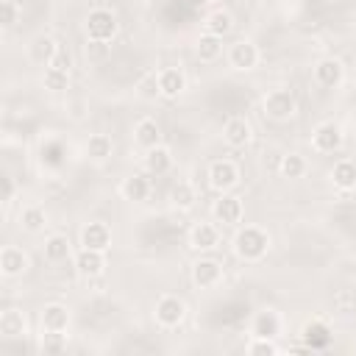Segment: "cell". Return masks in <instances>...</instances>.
Wrapping results in <instances>:
<instances>
[{"label": "cell", "mask_w": 356, "mask_h": 356, "mask_svg": "<svg viewBox=\"0 0 356 356\" xmlns=\"http://www.w3.org/2000/svg\"><path fill=\"white\" fill-rule=\"evenodd\" d=\"M270 250V234L259 225H245L236 231L234 236V253L242 259V261H259L264 259Z\"/></svg>", "instance_id": "1"}, {"label": "cell", "mask_w": 356, "mask_h": 356, "mask_svg": "<svg viewBox=\"0 0 356 356\" xmlns=\"http://www.w3.org/2000/svg\"><path fill=\"white\" fill-rule=\"evenodd\" d=\"M83 28H86V39L89 42H111L117 36V31H120V22H117L111 8H92L86 14Z\"/></svg>", "instance_id": "2"}, {"label": "cell", "mask_w": 356, "mask_h": 356, "mask_svg": "<svg viewBox=\"0 0 356 356\" xmlns=\"http://www.w3.org/2000/svg\"><path fill=\"white\" fill-rule=\"evenodd\" d=\"M153 314H156V323L164 325V328H175L184 323L186 317V303L178 298V295H161L153 306Z\"/></svg>", "instance_id": "3"}, {"label": "cell", "mask_w": 356, "mask_h": 356, "mask_svg": "<svg viewBox=\"0 0 356 356\" xmlns=\"http://www.w3.org/2000/svg\"><path fill=\"white\" fill-rule=\"evenodd\" d=\"M295 111H298V103H295V95H292L289 89H273V92L264 95V114H267L270 120L284 122V120H289Z\"/></svg>", "instance_id": "4"}, {"label": "cell", "mask_w": 356, "mask_h": 356, "mask_svg": "<svg viewBox=\"0 0 356 356\" xmlns=\"http://www.w3.org/2000/svg\"><path fill=\"white\" fill-rule=\"evenodd\" d=\"M209 184H211V189H217V192L234 189V186L239 184V167H236L234 161H228V159L211 161V164H209Z\"/></svg>", "instance_id": "5"}, {"label": "cell", "mask_w": 356, "mask_h": 356, "mask_svg": "<svg viewBox=\"0 0 356 356\" xmlns=\"http://www.w3.org/2000/svg\"><path fill=\"white\" fill-rule=\"evenodd\" d=\"M342 142H345V134L337 122H320L312 134V145L317 153H337L342 147Z\"/></svg>", "instance_id": "6"}, {"label": "cell", "mask_w": 356, "mask_h": 356, "mask_svg": "<svg viewBox=\"0 0 356 356\" xmlns=\"http://www.w3.org/2000/svg\"><path fill=\"white\" fill-rule=\"evenodd\" d=\"M242 214H245L242 200L236 195H228V192H220V197L211 206V217L217 222H222V225H236L242 220Z\"/></svg>", "instance_id": "7"}, {"label": "cell", "mask_w": 356, "mask_h": 356, "mask_svg": "<svg viewBox=\"0 0 356 356\" xmlns=\"http://www.w3.org/2000/svg\"><path fill=\"white\" fill-rule=\"evenodd\" d=\"M106 270V253L103 250H89V248H81L78 256H75V273L86 281L103 275Z\"/></svg>", "instance_id": "8"}, {"label": "cell", "mask_w": 356, "mask_h": 356, "mask_svg": "<svg viewBox=\"0 0 356 356\" xmlns=\"http://www.w3.org/2000/svg\"><path fill=\"white\" fill-rule=\"evenodd\" d=\"M192 281L200 289H214L222 281V264L214 259H197L192 264Z\"/></svg>", "instance_id": "9"}, {"label": "cell", "mask_w": 356, "mask_h": 356, "mask_svg": "<svg viewBox=\"0 0 356 356\" xmlns=\"http://www.w3.org/2000/svg\"><path fill=\"white\" fill-rule=\"evenodd\" d=\"M81 248L89 250H108L111 248V228L106 222H86L81 228Z\"/></svg>", "instance_id": "10"}, {"label": "cell", "mask_w": 356, "mask_h": 356, "mask_svg": "<svg viewBox=\"0 0 356 356\" xmlns=\"http://www.w3.org/2000/svg\"><path fill=\"white\" fill-rule=\"evenodd\" d=\"M342 78H345V67H342V61H337V58H323V61L314 64V81H317L320 86H325V89H337V86L342 83Z\"/></svg>", "instance_id": "11"}, {"label": "cell", "mask_w": 356, "mask_h": 356, "mask_svg": "<svg viewBox=\"0 0 356 356\" xmlns=\"http://www.w3.org/2000/svg\"><path fill=\"white\" fill-rule=\"evenodd\" d=\"M28 270V256L22 248H14V245H6L0 250V273L6 278H17Z\"/></svg>", "instance_id": "12"}, {"label": "cell", "mask_w": 356, "mask_h": 356, "mask_svg": "<svg viewBox=\"0 0 356 356\" xmlns=\"http://www.w3.org/2000/svg\"><path fill=\"white\" fill-rule=\"evenodd\" d=\"M228 61H231L234 70H253V67L259 64V47H256L253 42L242 39V42L231 44V50H228Z\"/></svg>", "instance_id": "13"}, {"label": "cell", "mask_w": 356, "mask_h": 356, "mask_svg": "<svg viewBox=\"0 0 356 356\" xmlns=\"http://www.w3.org/2000/svg\"><path fill=\"white\" fill-rule=\"evenodd\" d=\"M222 139L225 145L231 147H245L250 139H253V128L245 117H231L225 125H222Z\"/></svg>", "instance_id": "14"}, {"label": "cell", "mask_w": 356, "mask_h": 356, "mask_svg": "<svg viewBox=\"0 0 356 356\" xmlns=\"http://www.w3.org/2000/svg\"><path fill=\"white\" fill-rule=\"evenodd\" d=\"M70 328V309L64 303H47L42 309V331H67Z\"/></svg>", "instance_id": "15"}, {"label": "cell", "mask_w": 356, "mask_h": 356, "mask_svg": "<svg viewBox=\"0 0 356 356\" xmlns=\"http://www.w3.org/2000/svg\"><path fill=\"white\" fill-rule=\"evenodd\" d=\"M189 245L195 250H214L220 245V231L217 225L211 222H197L192 231H189Z\"/></svg>", "instance_id": "16"}, {"label": "cell", "mask_w": 356, "mask_h": 356, "mask_svg": "<svg viewBox=\"0 0 356 356\" xmlns=\"http://www.w3.org/2000/svg\"><path fill=\"white\" fill-rule=\"evenodd\" d=\"M159 89H161V97H178L186 89V75L178 67L159 70Z\"/></svg>", "instance_id": "17"}, {"label": "cell", "mask_w": 356, "mask_h": 356, "mask_svg": "<svg viewBox=\"0 0 356 356\" xmlns=\"http://www.w3.org/2000/svg\"><path fill=\"white\" fill-rule=\"evenodd\" d=\"M250 334L253 337H270L275 339L281 334V317L273 312V309H264L253 317V325H250Z\"/></svg>", "instance_id": "18"}, {"label": "cell", "mask_w": 356, "mask_h": 356, "mask_svg": "<svg viewBox=\"0 0 356 356\" xmlns=\"http://www.w3.org/2000/svg\"><path fill=\"white\" fill-rule=\"evenodd\" d=\"M134 142H136L139 147H145V150H150V147L161 145V131H159L156 120H150V117L139 120V122L134 125Z\"/></svg>", "instance_id": "19"}, {"label": "cell", "mask_w": 356, "mask_h": 356, "mask_svg": "<svg viewBox=\"0 0 356 356\" xmlns=\"http://www.w3.org/2000/svg\"><path fill=\"white\" fill-rule=\"evenodd\" d=\"M170 167H172V153L164 145H156L145 153V170L150 175H164V172H170Z\"/></svg>", "instance_id": "20"}, {"label": "cell", "mask_w": 356, "mask_h": 356, "mask_svg": "<svg viewBox=\"0 0 356 356\" xmlns=\"http://www.w3.org/2000/svg\"><path fill=\"white\" fill-rule=\"evenodd\" d=\"M331 181H334V186L342 189V192L353 189V186H356V161H353V159H339V161L334 164V170H331Z\"/></svg>", "instance_id": "21"}, {"label": "cell", "mask_w": 356, "mask_h": 356, "mask_svg": "<svg viewBox=\"0 0 356 356\" xmlns=\"http://www.w3.org/2000/svg\"><path fill=\"white\" fill-rule=\"evenodd\" d=\"M203 28H206V33H214V36H228L231 31H234V17H231V11H225V8H214L206 19H203Z\"/></svg>", "instance_id": "22"}, {"label": "cell", "mask_w": 356, "mask_h": 356, "mask_svg": "<svg viewBox=\"0 0 356 356\" xmlns=\"http://www.w3.org/2000/svg\"><path fill=\"white\" fill-rule=\"evenodd\" d=\"M70 253H72V245H70V239H67L64 234H50V236L44 239V259H47V261H53V264L67 261Z\"/></svg>", "instance_id": "23"}, {"label": "cell", "mask_w": 356, "mask_h": 356, "mask_svg": "<svg viewBox=\"0 0 356 356\" xmlns=\"http://www.w3.org/2000/svg\"><path fill=\"white\" fill-rule=\"evenodd\" d=\"M120 192H122V197H125V200L142 203V200L150 195V181H147L145 175H128V178L122 181Z\"/></svg>", "instance_id": "24"}, {"label": "cell", "mask_w": 356, "mask_h": 356, "mask_svg": "<svg viewBox=\"0 0 356 356\" xmlns=\"http://www.w3.org/2000/svg\"><path fill=\"white\" fill-rule=\"evenodd\" d=\"M25 328H28V323H25V314L19 309H6L0 314V334L3 337H8V339L11 337H22Z\"/></svg>", "instance_id": "25"}, {"label": "cell", "mask_w": 356, "mask_h": 356, "mask_svg": "<svg viewBox=\"0 0 356 356\" xmlns=\"http://www.w3.org/2000/svg\"><path fill=\"white\" fill-rule=\"evenodd\" d=\"M58 47H61V44H58L53 36H36L33 44H31V58H33L36 64H44V67H47V64L53 61V56L58 53Z\"/></svg>", "instance_id": "26"}, {"label": "cell", "mask_w": 356, "mask_h": 356, "mask_svg": "<svg viewBox=\"0 0 356 356\" xmlns=\"http://www.w3.org/2000/svg\"><path fill=\"white\" fill-rule=\"evenodd\" d=\"M19 225H22V231H28V234L44 231V225H47L44 209H42V206H25V209L19 211Z\"/></svg>", "instance_id": "27"}, {"label": "cell", "mask_w": 356, "mask_h": 356, "mask_svg": "<svg viewBox=\"0 0 356 356\" xmlns=\"http://www.w3.org/2000/svg\"><path fill=\"white\" fill-rule=\"evenodd\" d=\"M195 50H197V58L200 61H217L220 53H222V39L214 36V33H200Z\"/></svg>", "instance_id": "28"}, {"label": "cell", "mask_w": 356, "mask_h": 356, "mask_svg": "<svg viewBox=\"0 0 356 356\" xmlns=\"http://www.w3.org/2000/svg\"><path fill=\"white\" fill-rule=\"evenodd\" d=\"M111 150H114V145H111V136H106V134H92L86 139V156L92 161H106L111 156Z\"/></svg>", "instance_id": "29"}, {"label": "cell", "mask_w": 356, "mask_h": 356, "mask_svg": "<svg viewBox=\"0 0 356 356\" xmlns=\"http://www.w3.org/2000/svg\"><path fill=\"white\" fill-rule=\"evenodd\" d=\"M170 200H172L175 209H192L195 200H197V192H195V186L189 181H178L172 186V192H170Z\"/></svg>", "instance_id": "30"}, {"label": "cell", "mask_w": 356, "mask_h": 356, "mask_svg": "<svg viewBox=\"0 0 356 356\" xmlns=\"http://www.w3.org/2000/svg\"><path fill=\"white\" fill-rule=\"evenodd\" d=\"M278 172H281L284 178H289V181L303 178V172H306V159H303L300 153H286V156L281 159V164H278Z\"/></svg>", "instance_id": "31"}, {"label": "cell", "mask_w": 356, "mask_h": 356, "mask_svg": "<svg viewBox=\"0 0 356 356\" xmlns=\"http://www.w3.org/2000/svg\"><path fill=\"white\" fill-rule=\"evenodd\" d=\"M42 83H44V89H50V92H64V89H70V72H67V70L47 67L44 75H42Z\"/></svg>", "instance_id": "32"}, {"label": "cell", "mask_w": 356, "mask_h": 356, "mask_svg": "<svg viewBox=\"0 0 356 356\" xmlns=\"http://www.w3.org/2000/svg\"><path fill=\"white\" fill-rule=\"evenodd\" d=\"M136 95H139L142 100H156V97L161 95V89H159V72L142 75L139 83H136Z\"/></svg>", "instance_id": "33"}, {"label": "cell", "mask_w": 356, "mask_h": 356, "mask_svg": "<svg viewBox=\"0 0 356 356\" xmlns=\"http://www.w3.org/2000/svg\"><path fill=\"white\" fill-rule=\"evenodd\" d=\"M64 348H67V339L61 331H42V339H39L42 353H61Z\"/></svg>", "instance_id": "34"}, {"label": "cell", "mask_w": 356, "mask_h": 356, "mask_svg": "<svg viewBox=\"0 0 356 356\" xmlns=\"http://www.w3.org/2000/svg\"><path fill=\"white\" fill-rule=\"evenodd\" d=\"M248 353L250 356H275L278 353V345L270 337H253L248 342Z\"/></svg>", "instance_id": "35"}, {"label": "cell", "mask_w": 356, "mask_h": 356, "mask_svg": "<svg viewBox=\"0 0 356 356\" xmlns=\"http://www.w3.org/2000/svg\"><path fill=\"white\" fill-rule=\"evenodd\" d=\"M17 17H19L17 3H14V0H3V3H0V22H3V28H6V31H8V28H14Z\"/></svg>", "instance_id": "36"}, {"label": "cell", "mask_w": 356, "mask_h": 356, "mask_svg": "<svg viewBox=\"0 0 356 356\" xmlns=\"http://www.w3.org/2000/svg\"><path fill=\"white\" fill-rule=\"evenodd\" d=\"M47 67H56V70H67V72H70V67H72V56L67 53V47H58V53L53 56V61H50Z\"/></svg>", "instance_id": "37"}, {"label": "cell", "mask_w": 356, "mask_h": 356, "mask_svg": "<svg viewBox=\"0 0 356 356\" xmlns=\"http://www.w3.org/2000/svg\"><path fill=\"white\" fill-rule=\"evenodd\" d=\"M11 192H14V186H11V178H3V200H6V203L11 200Z\"/></svg>", "instance_id": "38"}, {"label": "cell", "mask_w": 356, "mask_h": 356, "mask_svg": "<svg viewBox=\"0 0 356 356\" xmlns=\"http://www.w3.org/2000/svg\"><path fill=\"white\" fill-rule=\"evenodd\" d=\"M192 6H206V3H211V0H189Z\"/></svg>", "instance_id": "39"}]
</instances>
